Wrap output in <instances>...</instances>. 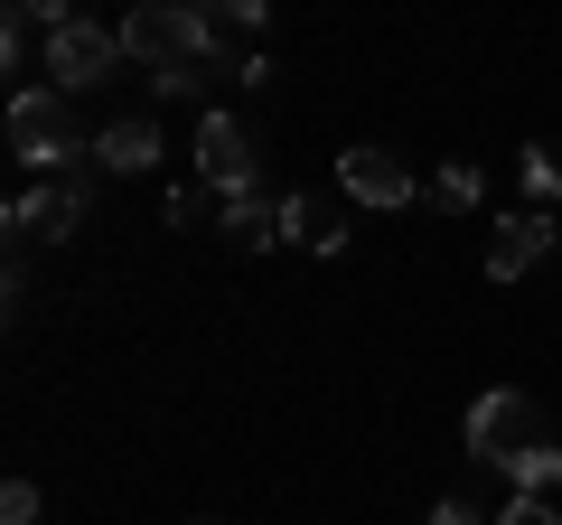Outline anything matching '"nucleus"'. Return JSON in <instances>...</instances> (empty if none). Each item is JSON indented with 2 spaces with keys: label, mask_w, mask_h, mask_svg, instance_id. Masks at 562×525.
<instances>
[{
  "label": "nucleus",
  "mask_w": 562,
  "mask_h": 525,
  "mask_svg": "<svg viewBox=\"0 0 562 525\" xmlns=\"http://www.w3.org/2000/svg\"><path fill=\"white\" fill-rule=\"evenodd\" d=\"M469 460L497 469L516 498H553V488H562V442H553V423L535 413V394H506V384L469 404Z\"/></svg>",
  "instance_id": "obj_1"
},
{
  "label": "nucleus",
  "mask_w": 562,
  "mask_h": 525,
  "mask_svg": "<svg viewBox=\"0 0 562 525\" xmlns=\"http://www.w3.org/2000/svg\"><path fill=\"white\" fill-rule=\"evenodd\" d=\"M10 150H20L38 179H66V169H94V142L76 132V113H66L57 85H20L10 94Z\"/></svg>",
  "instance_id": "obj_2"
},
{
  "label": "nucleus",
  "mask_w": 562,
  "mask_h": 525,
  "mask_svg": "<svg viewBox=\"0 0 562 525\" xmlns=\"http://www.w3.org/2000/svg\"><path fill=\"white\" fill-rule=\"evenodd\" d=\"M122 57H140L150 76H169V66H216L225 57V29L206 20V10H169V0H150V10L122 20Z\"/></svg>",
  "instance_id": "obj_3"
},
{
  "label": "nucleus",
  "mask_w": 562,
  "mask_h": 525,
  "mask_svg": "<svg viewBox=\"0 0 562 525\" xmlns=\"http://www.w3.org/2000/svg\"><path fill=\"white\" fill-rule=\"evenodd\" d=\"M113 66H122V20H85V10H66V20L47 29L38 76L57 85V94H85V85H103Z\"/></svg>",
  "instance_id": "obj_4"
},
{
  "label": "nucleus",
  "mask_w": 562,
  "mask_h": 525,
  "mask_svg": "<svg viewBox=\"0 0 562 525\" xmlns=\"http://www.w3.org/2000/svg\"><path fill=\"white\" fill-rule=\"evenodd\" d=\"M94 216V169H66V179H38L29 198H10V244H66Z\"/></svg>",
  "instance_id": "obj_5"
},
{
  "label": "nucleus",
  "mask_w": 562,
  "mask_h": 525,
  "mask_svg": "<svg viewBox=\"0 0 562 525\" xmlns=\"http://www.w3.org/2000/svg\"><path fill=\"white\" fill-rule=\"evenodd\" d=\"M198 179L216 188L225 206L235 198H262V169H254V132L235 113H198Z\"/></svg>",
  "instance_id": "obj_6"
},
{
  "label": "nucleus",
  "mask_w": 562,
  "mask_h": 525,
  "mask_svg": "<svg viewBox=\"0 0 562 525\" xmlns=\"http://www.w3.org/2000/svg\"><path fill=\"white\" fill-rule=\"evenodd\" d=\"M338 188H347L357 206H413V198H422V179L394 160V150H375V142H347V150H338Z\"/></svg>",
  "instance_id": "obj_7"
},
{
  "label": "nucleus",
  "mask_w": 562,
  "mask_h": 525,
  "mask_svg": "<svg viewBox=\"0 0 562 525\" xmlns=\"http://www.w3.org/2000/svg\"><path fill=\"white\" fill-rule=\"evenodd\" d=\"M553 235H562L553 216H535V206H516V216H506L497 235H487V282H516V272H535V262L553 254Z\"/></svg>",
  "instance_id": "obj_8"
},
{
  "label": "nucleus",
  "mask_w": 562,
  "mask_h": 525,
  "mask_svg": "<svg viewBox=\"0 0 562 525\" xmlns=\"http://www.w3.org/2000/svg\"><path fill=\"white\" fill-rule=\"evenodd\" d=\"M150 160H160V122H150V113H122V122L94 132V169H103V179H140Z\"/></svg>",
  "instance_id": "obj_9"
},
{
  "label": "nucleus",
  "mask_w": 562,
  "mask_h": 525,
  "mask_svg": "<svg viewBox=\"0 0 562 525\" xmlns=\"http://www.w3.org/2000/svg\"><path fill=\"white\" fill-rule=\"evenodd\" d=\"M281 244H301V254H338L347 244V216L328 198H281Z\"/></svg>",
  "instance_id": "obj_10"
},
{
  "label": "nucleus",
  "mask_w": 562,
  "mask_h": 525,
  "mask_svg": "<svg viewBox=\"0 0 562 525\" xmlns=\"http://www.w3.org/2000/svg\"><path fill=\"white\" fill-rule=\"evenodd\" d=\"M216 235L235 244V254H262V244H281V198H235Z\"/></svg>",
  "instance_id": "obj_11"
},
{
  "label": "nucleus",
  "mask_w": 562,
  "mask_h": 525,
  "mask_svg": "<svg viewBox=\"0 0 562 525\" xmlns=\"http://www.w3.org/2000/svg\"><path fill=\"white\" fill-rule=\"evenodd\" d=\"M160 216L179 225V235H206V225H225V198H216L206 179H179V188H169V206H160Z\"/></svg>",
  "instance_id": "obj_12"
},
{
  "label": "nucleus",
  "mask_w": 562,
  "mask_h": 525,
  "mask_svg": "<svg viewBox=\"0 0 562 525\" xmlns=\"http://www.w3.org/2000/svg\"><path fill=\"white\" fill-rule=\"evenodd\" d=\"M516 179H525V206H535V216H553V198H562V160H553V150H525V160H516Z\"/></svg>",
  "instance_id": "obj_13"
},
{
  "label": "nucleus",
  "mask_w": 562,
  "mask_h": 525,
  "mask_svg": "<svg viewBox=\"0 0 562 525\" xmlns=\"http://www.w3.org/2000/svg\"><path fill=\"white\" fill-rule=\"evenodd\" d=\"M487 198V179L469 160H450V169H431V206H450V216H469V206Z\"/></svg>",
  "instance_id": "obj_14"
},
{
  "label": "nucleus",
  "mask_w": 562,
  "mask_h": 525,
  "mask_svg": "<svg viewBox=\"0 0 562 525\" xmlns=\"http://www.w3.org/2000/svg\"><path fill=\"white\" fill-rule=\"evenodd\" d=\"M497 525H562V516H553V498H516V488H506Z\"/></svg>",
  "instance_id": "obj_15"
},
{
  "label": "nucleus",
  "mask_w": 562,
  "mask_h": 525,
  "mask_svg": "<svg viewBox=\"0 0 562 525\" xmlns=\"http://www.w3.org/2000/svg\"><path fill=\"white\" fill-rule=\"evenodd\" d=\"M0 525H38V488H29V479L0 488Z\"/></svg>",
  "instance_id": "obj_16"
},
{
  "label": "nucleus",
  "mask_w": 562,
  "mask_h": 525,
  "mask_svg": "<svg viewBox=\"0 0 562 525\" xmlns=\"http://www.w3.org/2000/svg\"><path fill=\"white\" fill-rule=\"evenodd\" d=\"M431 525H497V516H479L469 498H441V506H431Z\"/></svg>",
  "instance_id": "obj_17"
}]
</instances>
